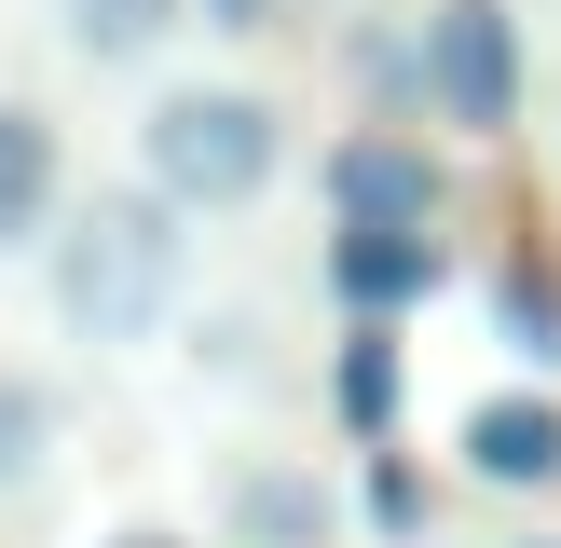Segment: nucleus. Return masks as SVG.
Returning a JSON list of instances; mask_svg holds the SVG:
<instances>
[{"mask_svg": "<svg viewBox=\"0 0 561 548\" xmlns=\"http://www.w3.org/2000/svg\"><path fill=\"white\" fill-rule=\"evenodd\" d=\"M179 288H192V206L164 179H110V192H69L42 233V316L69 329L82 356H137L179 329Z\"/></svg>", "mask_w": 561, "mask_h": 548, "instance_id": "obj_1", "label": "nucleus"}, {"mask_svg": "<svg viewBox=\"0 0 561 548\" xmlns=\"http://www.w3.org/2000/svg\"><path fill=\"white\" fill-rule=\"evenodd\" d=\"M137 179H164L192 219H233L288 179V110L261 82H164L137 124Z\"/></svg>", "mask_w": 561, "mask_h": 548, "instance_id": "obj_2", "label": "nucleus"}, {"mask_svg": "<svg viewBox=\"0 0 561 548\" xmlns=\"http://www.w3.org/2000/svg\"><path fill=\"white\" fill-rule=\"evenodd\" d=\"M425 124L453 137H507L520 96H535V69H520V14L507 0H425Z\"/></svg>", "mask_w": 561, "mask_h": 548, "instance_id": "obj_3", "label": "nucleus"}, {"mask_svg": "<svg viewBox=\"0 0 561 548\" xmlns=\"http://www.w3.org/2000/svg\"><path fill=\"white\" fill-rule=\"evenodd\" d=\"M329 301L343 316H411V301H438V274H453V247H438V219H329Z\"/></svg>", "mask_w": 561, "mask_h": 548, "instance_id": "obj_4", "label": "nucleus"}, {"mask_svg": "<svg viewBox=\"0 0 561 548\" xmlns=\"http://www.w3.org/2000/svg\"><path fill=\"white\" fill-rule=\"evenodd\" d=\"M329 219H453V164L370 110L356 137H329Z\"/></svg>", "mask_w": 561, "mask_h": 548, "instance_id": "obj_5", "label": "nucleus"}, {"mask_svg": "<svg viewBox=\"0 0 561 548\" xmlns=\"http://www.w3.org/2000/svg\"><path fill=\"white\" fill-rule=\"evenodd\" d=\"M329 535H343V493L316 466H288V453L219 466V548H329Z\"/></svg>", "mask_w": 561, "mask_h": 548, "instance_id": "obj_6", "label": "nucleus"}, {"mask_svg": "<svg viewBox=\"0 0 561 548\" xmlns=\"http://www.w3.org/2000/svg\"><path fill=\"white\" fill-rule=\"evenodd\" d=\"M453 466L480 493H561V398H535V384L520 398H480L453 425Z\"/></svg>", "mask_w": 561, "mask_h": 548, "instance_id": "obj_7", "label": "nucleus"}, {"mask_svg": "<svg viewBox=\"0 0 561 548\" xmlns=\"http://www.w3.org/2000/svg\"><path fill=\"white\" fill-rule=\"evenodd\" d=\"M55 206H69V137H55V110L0 96V261H27L55 233Z\"/></svg>", "mask_w": 561, "mask_h": 548, "instance_id": "obj_8", "label": "nucleus"}, {"mask_svg": "<svg viewBox=\"0 0 561 548\" xmlns=\"http://www.w3.org/2000/svg\"><path fill=\"white\" fill-rule=\"evenodd\" d=\"M398 398H411V356H398V316H356L343 356H329V425L370 453V438H398Z\"/></svg>", "mask_w": 561, "mask_h": 548, "instance_id": "obj_9", "label": "nucleus"}, {"mask_svg": "<svg viewBox=\"0 0 561 548\" xmlns=\"http://www.w3.org/2000/svg\"><path fill=\"white\" fill-rule=\"evenodd\" d=\"M179 27H192V0H55V42L82 69H151Z\"/></svg>", "mask_w": 561, "mask_h": 548, "instance_id": "obj_10", "label": "nucleus"}, {"mask_svg": "<svg viewBox=\"0 0 561 548\" xmlns=\"http://www.w3.org/2000/svg\"><path fill=\"white\" fill-rule=\"evenodd\" d=\"M55 438H69V398L42 370H0V507H27L55 480Z\"/></svg>", "mask_w": 561, "mask_h": 548, "instance_id": "obj_11", "label": "nucleus"}, {"mask_svg": "<svg viewBox=\"0 0 561 548\" xmlns=\"http://www.w3.org/2000/svg\"><path fill=\"white\" fill-rule=\"evenodd\" d=\"M493 329H507L535 370H561V274L548 261H507V274H493Z\"/></svg>", "mask_w": 561, "mask_h": 548, "instance_id": "obj_12", "label": "nucleus"}, {"mask_svg": "<svg viewBox=\"0 0 561 548\" xmlns=\"http://www.w3.org/2000/svg\"><path fill=\"white\" fill-rule=\"evenodd\" d=\"M370 521H383V535H411V521H425V480H411L383 438H370Z\"/></svg>", "mask_w": 561, "mask_h": 548, "instance_id": "obj_13", "label": "nucleus"}, {"mask_svg": "<svg viewBox=\"0 0 561 548\" xmlns=\"http://www.w3.org/2000/svg\"><path fill=\"white\" fill-rule=\"evenodd\" d=\"M192 27H219V42H261V27H274V0H192Z\"/></svg>", "mask_w": 561, "mask_h": 548, "instance_id": "obj_14", "label": "nucleus"}, {"mask_svg": "<svg viewBox=\"0 0 561 548\" xmlns=\"http://www.w3.org/2000/svg\"><path fill=\"white\" fill-rule=\"evenodd\" d=\"M96 548H192V535H164V521H124V535H96Z\"/></svg>", "mask_w": 561, "mask_h": 548, "instance_id": "obj_15", "label": "nucleus"}, {"mask_svg": "<svg viewBox=\"0 0 561 548\" xmlns=\"http://www.w3.org/2000/svg\"><path fill=\"white\" fill-rule=\"evenodd\" d=\"M520 548H561V535H520Z\"/></svg>", "mask_w": 561, "mask_h": 548, "instance_id": "obj_16", "label": "nucleus"}]
</instances>
